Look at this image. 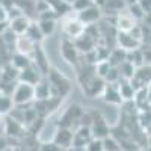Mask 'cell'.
I'll return each instance as SVG.
<instances>
[{
  "instance_id": "6da1fadb",
  "label": "cell",
  "mask_w": 151,
  "mask_h": 151,
  "mask_svg": "<svg viewBox=\"0 0 151 151\" xmlns=\"http://www.w3.org/2000/svg\"><path fill=\"white\" fill-rule=\"evenodd\" d=\"M11 97H12V101H14V106L29 104L35 100V86L18 82L15 85V89Z\"/></svg>"
},
{
  "instance_id": "7a4b0ae2",
  "label": "cell",
  "mask_w": 151,
  "mask_h": 151,
  "mask_svg": "<svg viewBox=\"0 0 151 151\" xmlns=\"http://www.w3.org/2000/svg\"><path fill=\"white\" fill-rule=\"evenodd\" d=\"M48 82H50V86H52L53 91H58L59 97L68 94L70 91V82L68 79L65 77L64 74H60L59 71L53 70V71H48Z\"/></svg>"
},
{
  "instance_id": "3957f363",
  "label": "cell",
  "mask_w": 151,
  "mask_h": 151,
  "mask_svg": "<svg viewBox=\"0 0 151 151\" xmlns=\"http://www.w3.org/2000/svg\"><path fill=\"white\" fill-rule=\"evenodd\" d=\"M85 30H86V26L82 21H79L77 14H76L74 18H70V20L64 21V32L70 38H73V40H77L79 36H82L85 33Z\"/></svg>"
},
{
  "instance_id": "277c9868",
  "label": "cell",
  "mask_w": 151,
  "mask_h": 151,
  "mask_svg": "<svg viewBox=\"0 0 151 151\" xmlns=\"http://www.w3.org/2000/svg\"><path fill=\"white\" fill-rule=\"evenodd\" d=\"M73 137H74V133L71 132V129L59 127L55 133L53 144H56L60 150H67V148L73 147Z\"/></svg>"
},
{
  "instance_id": "5b68a950",
  "label": "cell",
  "mask_w": 151,
  "mask_h": 151,
  "mask_svg": "<svg viewBox=\"0 0 151 151\" xmlns=\"http://www.w3.org/2000/svg\"><path fill=\"white\" fill-rule=\"evenodd\" d=\"M77 18H79V21H82L85 24V26H92L94 23H97L101 18V8L97 6V5H92L89 8H86L85 11L79 12Z\"/></svg>"
},
{
  "instance_id": "8992f818",
  "label": "cell",
  "mask_w": 151,
  "mask_h": 151,
  "mask_svg": "<svg viewBox=\"0 0 151 151\" xmlns=\"http://www.w3.org/2000/svg\"><path fill=\"white\" fill-rule=\"evenodd\" d=\"M94 139L89 125H80L79 130L74 133L73 137V148H85L88 144Z\"/></svg>"
},
{
  "instance_id": "52a82bcc",
  "label": "cell",
  "mask_w": 151,
  "mask_h": 151,
  "mask_svg": "<svg viewBox=\"0 0 151 151\" xmlns=\"http://www.w3.org/2000/svg\"><path fill=\"white\" fill-rule=\"evenodd\" d=\"M60 55L68 64H77L79 60V50L74 45V41L70 40H62L60 42Z\"/></svg>"
},
{
  "instance_id": "ba28073f",
  "label": "cell",
  "mask_w": 151,
  "mask_h": 151,
  "mask_svg": "<svg viewBox=\"0 0 151 151\" xmlns=\"http://www.w3.org/2000/svg\"><path fill=\"white\" fill-rule=\"evenodd\" d=\"M42 77H41V71L38 70L33 64L27 68H24L23 71L18 73V82L21 83H27V85H32L35 86L38 82H41Z\"/></svg>"
},
{
  "instance_id": "9c48e42d",
  "label": "cell",
  "mask_w": 151,
  "mask_h": 151,
  "mask_svg": "<svg viewBox=\"0 0 151 151\" xmlns=\"http://www.w3.org/2000/svg\"><path fill=\"white\" fill-rule=\"evenodd\" d=\"M89 127H91V133H92L94 139H101V141H103V139H106L107 136H110L109 125H107V122H106L101 116L94 118Z\"/></svg>"
},
{
  "instance_id": "30bf717a",
  "label": "cell",
  "mask_w": 151,
  "mask_h": 151,
  "mask_svg": "<svg viewBox=\"0 0 151 151\" xmlns=\"http://www.w3.org/2000/svg\"><path fill=\"white\" fill-rule=\"evenodd\" d=\"M30 24H32V21L29 20L27 15H21V17H17L9 21V30L15 36H23V35H26Z\"/></svg>"
},
{
  "instance_id": "8fae6325",
  "label": "cell",
  "mask_w": 151,
  "mask_h": 151,
  "mask_svg": "<svg viewBox=\"0 0 151 151\" xmlns=\"http://www.w3.org/2000/svg\"><path fill=\"white\" fill-rule=\"evenodd\" d=\"M15 47H17V53L24 55V56H27V58L32 59L33 52H35V48H36V44L32 42L26 35H23V36H17Z\"/></svg>"
},
{
  "instance_id": "7c38bea8",
  "label": "cell",
  "mask_w": 151,
  "mask_h": 151,
  "mask_svg": "<svg viewBox=\"0 0 151 151\" xmlns=\"http://www.w3.org/2000/svg\"><path fill=\"white\" fill-rule=\"evenodd\" d=\"M74 45L77 47L79 52L89 53L95 48V36H92L88 30H85V33L82 36H79L77 40H74Z\"/></svg>"
},
{
  "instance_id": "4fadbf2b",
  "label": "cell",
  "mask_w": 151,
  "mask_h": 151,
  "mask_svg": "<svg viewBox=\"0 0 151 151\" xmlns=\"http://www.w3.org/2000/svg\"><path fill=\"white\" fill-rule=\"evenodd\" d=\"M118 42L121 45V48L124 50V52H133V50H137L141 45V41L134 40V38L130 35V33H122L119 32L118 33Z\"/></svg>"
},
{
  "instance_id": "5bb4252c",
  "label": "cell",
  "mask_w": 151,
  "mask_h": 151,
  "mask_svg": "<svg viewBox=\"0 0 151 151\" xmlns=\"http://www.w3.org/2000/svg\"><path fill=\"white\" fill-rule=\"evenodd\" d=\"M101 97L104 98L106 103H110V104H121V103H122L121 94H119V91H118V85H116V86H112V85L109 83L107 86H104V91H103Z\"/></svg>"
},
{
  "instance_id": "9a60e30c",
  "label": "cell",
  "mask_w": 151,
  "mask_h": 151,
  "mask_svg": "<svg viewBox=\"0 0 151 151\" xmlns=\"http://www.w3.org/2000/svg\"><path fill=\"white\" fill-rule=\"evenodd\" d=\"M137 26L136 24V21L129 15V14H118V17H116V27L119 29V32H122V33H130L134 27Z\"/></svg>"
},
{
  "instance_id": "2e32d148",
  "label": "cell",
  "mask_w": 151,
  "mask_h": 151,
  "mask_svg": "<svg viewBox=\"0 0 151 151\" xmlns=\"http://www.w3.org/2000/svg\"><path fill=\"white\" fill-rule=\"evenodd\" d=\"M32 64H35V67L41 71V74H48V60H47L44 52L38 45L32 56Z\"/></svg>"
},
{
  "instance_id": "e0dca14e",
  "label": "cell",
  "mask_w": 151,
  "mask_h": 151,
  "mask_svg": "<svg viewBox=\"0 0 151 151\" xmlns=\"http://www.w3.org/2000/svg\"><path fill=\"white\" fill-rule=\"evenodd\" d=\"M47 6L52 9L56 15H65V14H70V12L73 11L71 6L68 3H65L64 0H45Z\"/></svg>"
},
{
  "instance_id": "ac0fdd59",
  "label": "cell",
  "mask_w": 151,
  "mask_h": 151,
  "mask_svg": "<svg viewBox=\"0 0 151 151\" xmlns=\"http://www.w3.org/2000/svg\"><path fill=\"white\" fill-rule=\"evenodd\" d=\"M50 89H52V86H50V82L48 80H41L35 85V100H48L52 98L50 95Z\"/></svg>"
},
{
  "instance_id": "d6986e66",
  "label": "cell",
  "mask_w": 151,
  "mask_h": 151,
  "mask_svg": "<svg viewBox=\"0 0 151 151\" xmlns=\"http://www.w3.org/2000/svg\"><path fill=\"white\" fill-rule=\"evenodd\" d=\"M3 127H5V133L9 134V136H20L21 132H23L21 122H18L14 118H5Z\"/></svg>"
},
{
  "instance_id": "ffe728a7",
  "label": "cell",
  "mask_w": 151,
  "mask_h": 151,
  "mask_svg": "<svg viewBox=\"0 0 151 151\" xmlns=\"http://www.w3.org/2000/svg\"><path fill=\"white\" fill-rule=\"evenodd\" d=\"M118 91H119L122 100H134L136 89H134V86L132 85L130 80H124L122 83H119L118 85Z\"/></svg>"
},
{
  "instance_id": "44dd1931",
  "label": "cell",
  "mask_w": 151,
  "mask_h": 151,
  "mask_svg": "<svg viewBox=\"0 0 151 151\" xmlns=\"http://www.w3.org/2000/svg\"><path fill=\"white\" fill-rule=\"evenodd\" d=\"M12 67H14L15 70L18 71H23L24 68H27L32 65V59L27 58V56H24V55H20V53H15L14 58H12Z\"/></svg>"
},
{
  "instance_id": "7402d4cb",
  "label": "cell",
  "mask_w": 151,
  "mask_h": 151,
  "mask_svg": "<svg viewBox=\"0 0 151 151\" xmlns=\"http://www.w3.org/2000/svg\"><path fill=\"white\" fill-rule=\"evenodd\" d=\"M14 109V101L12 97L8 94H2L0 95V115L6 116L8 113H11V110Z\"/></svg>"
},
{
  "instance_id": "603a6c76",
  "label": "cell",
  "mask_w": 151,
  "mask_h": 151,
  "mask_svg": "<svg viewBox=\"0 0 151 151\" xmlns=\"http://www.w3.org/2000/svg\"><path fill=\"white\" fill-rule=\"evenodd\" d=\"M26 36L29 38L32 42H35V44H40V42L44 40V35L41 33L40 27H38V23H32V24H30L29 29H27V32H26Z\"/></svg>"
},
{
  "instance_id": "cb8c5ba5",
  "label": "cell",
  "mask_w": 151,
  "mask_h": 151,
  "mask_svg": "<svg viewBox=\"0 0 151 151\" xmlns=\"http://www.w3.org/2000/svg\"><path fill=\"white\" fill-rule=\"evenodd\" d=\"M118 68H119V73H121V76H122V77H124L125 80H132V79L134 77L136 67L132 64V62L125 60V62H122V64H121Z\"/></svg>"
},
{
  "instance_id": "d4e9b609",
  "label": "cell",
  "mask_w": 151,
  "mask_h": 151,
  "mask_svg": "<svg viewBox=\"0 0 151 151\" xmlns=\"http://www.w3.org/2000/svg\"><path fill=\"white\" fill-rule=\"evenodd\" d=\"M38 27H40L44 36H48L56 29V20H41V21H38Z\"/></svg>"
},
{
  "instance_id": "484cf974",
  "label": "cell",
  "mask_w": 151,
  "mask_h": 151,
  "mask_svg": "<svg viewBox=\"0 0 151 151\" xmlns=\"http://www.w3.org/2000/svg\"><path fill=\"white\" fill-rule=\"evenodd\" d=\"M129 15L136 21V20H141V18H144V15H145V11L142 9V6H141V3H133L130 8H129Z\"/></svg>"
},
{
  "instance_id": "4316f807",
  "label": "cell",
  "mask_w": 151,
  "mask_h": 151,
  "mask_svg": "<svg viewBox=\"0 0 151 151\" xmlns=\"http://www.w3.org/2000/svg\"><path fill=\"white\" fill-rule=\"evenodd\" d=\"M92 5H95L94 0H76V2L71 5V9L76 12V14H79V12L85 11L86 8H89Z\"/></svg>"
},
{
  "instance_id": "83f0119b",
  "label": "cell",
  "mask_w": 151,
  "mask_h": 151,
  "mask_svg": "<svg viewBox=\"0 0 151 151\" xmlns=\"http://www.w3.org/2000/svg\"><path fill=\"white\" fill-rule=\"evenodd\" d=\"M103 147H104V151H119L121 150V145L118 144V141L112 136H107L106 139H103Z\"/></svg>"
},
{
  "instance_id": "f1b7e54d",
  "label": "cell",
  "mask_w": 151,
  "mask_h": 151,
  "mask_svg": "<svg viewBox=\"0 0 151 151\" xmlns=\"http://www.w3.org/2000/svg\"><path fill=\"white\" fill-rule=\"evenodd\" d=\"M85 151H104L103 141L101 139H92L89 144L85 147Z\"/></svg>"
},
{
  "instance_id": "f546056e",
  "label": "cell",
  "mask_w": 151,
  "mask_h": 151,
  "mask_svg": "<svg viewBox=\"0 0 151 151\" xmlns=\"http://www.w3.org/2000/svg\"><path fill=\"white\" fill-rule=\"evenodd\" d=\"M141 52H142V60H144V65L151 67V47H147V48L141 50Z\"/></svg>"
},
{
  "instance_id": "4dcf8cb0",
  "label": "cell",
  "mask_w": 151,
  "mask_h": 151,
  "mask_svg": "<svg viewBox=\"0 0 151 151\" xmlns=\"http://www.w3.org/2000/svg\"><path fill=\"white\" fill-rule=\"evenodd\" d=\"M41 151H62L56 144H53V142H50V144H44L42 147H41Z\"/></svg>"
},
{
  "instance_id": "1f68e13d",
  "label": "cell",
  "mask_w": 151,
  "mask_h": 151,
  "mask_svg": "<svg viewBox=\"0 0 151 151\" xmlns=\"http://www.w3.org/2000/svg\"><path fill=\"white\" fill-rule=\"evenodd\" d=\"M8 18H9L8 9H6L5 6L0 5V23H5V21H8Z\"/></svg>"
},
{
  "instance_id": "d6a6232c",
  "label": "cell",
  "mask_w": 151,
  "mask_h": 151,
  "mask_svg": "<svg viewBox=\"0 0 151 151\" xmlns=\"http://www.w3.org/2000/svg\"><path fill=\"white\" fill-rule=\"evenodd\" d=\"M8 29H9V24H8V21H5V23H0V33L8 32Z\"/></svg>"
},
{
  "instance_id": "836d02e7",
  "label": "cell",
  "mask_w": 151,
  "mask_h": 151,
  "mask_svg": "<svg viewBox=\"0 0 151 151\" xmlns=\"http://www.w3.org/2000/svg\"><path fill=\"white\" fill-rule=\"evenodd\" d=\"M6 147H8V142H6V139H5L3 136H0V151H3Z\"/></svg>"
},
{
  "instance_id": "e575fe53",
  "label": "cell",
  "mask_w": 151,
  "mask_h": 151,
  "mask_svg": "<svg viewBox=\"0 0 151 151\" xmlns=\"http://www.w3.org/2000/svg\"><path fill=\"white\" fill-rule=\"evenodd\" d=\"M64 2H65V3H68V5L71 6V5H73V3L76 2V0H64Z\"/></svg>"
}]
</instances>
